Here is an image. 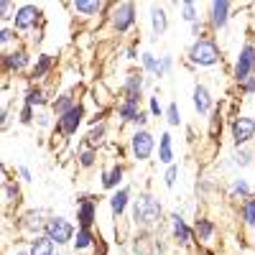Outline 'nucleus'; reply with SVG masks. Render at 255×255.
Listing matches in <instances>:
<instances>
[{"label":"nucleus","instance_id":"obj_1","mask_svg":"<svg viewBox=\"0 0 255 255\" xmlns=\"http://www.w3.org/2000/svg\"><path fill=\"white\" fill-rule=\"evenodd\" d=\"M168 217V212L163 209V202L151 194V191H140L138 197H133L130 204V222L133 230L138 232H156Z\"/></svg>","mask_w":255,"mask_h":255},{"label":"nucleus","instance_id":"obj_2","mask_svg":"<svg viewBox=\"0 0 255 255\" xmlns=\"http://www.w3.org/2000/svg\"><path fill=\"white\" fill-rule=\"evenodd\" d=\"M186 67L191 72H202V69H215L222 64V49L217 44L215 36H204V38H197L191 41L189 49H186Z\"/></svg>","mask_w":255,"mask_h":255},{"label":"nucleus","instance_id":"obj_3","mask_svg":"<svg viewBox=\"0 0 255 255\" xmlns=\"http://www.w3.org/2000/svg\"><path fill=\"white\" fill-rule=\"evenodd\" d=\"M10 26L20 33V38H26V36L36 33L38 28H46L44 8L36 5V3H18L15 15H13V20H10Z\"/></svg>","mask_w":255,"mask_h":255},{"label":"nucleus","instance_id":"obj_4","mask_svg":"<svg viewBox=\"0 0 255 255\" xmlns=\"http://www.w3.org/2000/svg\"><path fill=\"white\" fill-rule=\"evenodd\" d=\"M108 23H110V31L120 38V36H128L130 31H135L138 26V5L133 0H123V3H115L110 15H108Z\"/></svg>","mask_w":255,"mask_h":255},{"label":"nucleus","instance_id":"obj_5","mask_svg":"<svg viewBox=\"0 0 255 255\" xmlns=\"http://www.w3.org/2000/svg\"><path fill=\"white\" fill-rule=\"evenodd\" d=\"M0 67H3V74H5V77H20V74L28 77V72H31V67H33L31 49L23 44V41H20L15 49L0 54Z\"/></svg>","mask_w":255,"mask_h":255},{"label":"nucleus","instance_id":"obj_6","mask_svg":"<svg viewBox=\"0 0 255 255\" xmlns=\"http://www.w3.org/2000/svg\"><path fill=\"white\" fill-rule=\"evenodd\" d=\"M158 148V140L156 135L148 130V128H138V130H133L130 135H128V153H130V158L135 163H145L151 161L153 153Z\"/></svg>","mask_w":255,"mask_h":255},{"label":"nucleus","instance_id":"obj_7","mask_svg":"<svg viewBox=\"0 0 255 255\" xmlns=\"http://www.w3.org/2000/svg\"><path fill=\"white\" fill-rule=\"evenodd\" d=\"M44 235L56 248H72L74 235H77V225L69 217H64V215H49L46 227H44Z\"/></svg>","mask_w":255,"mask_h":255},{"label":"nucleus","instance_id":"obj_8","mask_svg":"<svg viewBox=\"0 0 255 255\" xmlns=\"http://www.w3.org/2000/svg\"><path fill=\"white\" fill-rule=\"evenodd\" d=\"M166 227H168V238H171V243L181 250H189L194 248V227L189 225V220L181 215V212H168L166 217Z\"/></svg>","mask_w":255,"mask_h":255},{"label":"nucleus","instance_id":"obj_9","mask_svg":"<svg viewBox=\"0 0 255 255\" xmlns=\"http://www.w3.org/2000/svg\"><path fill=\"white\" fill-rule=\"evenodd\" d=\"M232 13H235V5H232L230 0H212V3H207L204 20H207L209 33L225 31L230 26V20H232Z\"/></svg>","mask_w":255,"mask_h":255},{"label":"nucleus","instance_id":"obj_10","mask_svg":"<svg viewBox=\"0 0 255 255\" xmlns=\"http://www.w3.org/2000/svg\"><path fill=\"white\" fill-rule=\"evenodd\" d=\"M113 5L115 3H105V0H72V3H67V8L77 20H97V18L108 20Z\"/></svg>","mask_w":255,"mask_h":255},{"label":"nucleus","instance_id":"obj_11","mask_svg":"<svg viewBox=\"0 0 255 255\" xmlns=\"http://www.w3.org/2000/svg\"><path fill=\"white\" fill-rule=\"evenodd\" d=\"M250 77H255V41L253 38H248L240 46V51L235 56V64H232V82L235 84H240Z\"/></svg>","mask_w":255,"mask_h":255},{"label":"nucleus","instance_id":"obj_12","mask_svg":"<svg viewBox=\"0 0 255 255\" xmlns=\"http://www.w3.org/2000/svg\"><path fill=\"white\" fill-rule=\"evenodd\" d=\"M87 105L84 102H79L77 108H72L69 113H64L61 118H56V128L54 130L59 133V135H64L67 140H72L77 133H79V128L82 125H87Z\"/></svg>","mask_w":255,"mask_h":255},{"label":"nucleus","instance_id":"obj_13","mask_svg":"<svg viewBox=\"0 0 255 255\" xmlns=\"http://www.w3.org/2000/svg\"><path fill=\"white\" fill-rule=\"evenodd\" d=\"M46 220H49V215L44 209H26L23 215L15 220V230H18V235H23L26 240H31V238L44 235Z\"/></svg>","mask_w":255,"mask_h":255},{"label":"nucleus","instance_id":"obj_14","mask_svg":"<svg viewBox=\"0 0 255 255\" xmlns=\"http://www.w3.org/2000/svg\"><path fill=\"white\" fill-rule=\"evenodd\" d=\"M230 138L235 148H245L255 140V118L253 115H235L230 120Z\"/></svg>","mask_w":255,"mask_h":255},{"label":"nucleus","instance_id":"obj_15","mask_svg":"<svg viewBox=\"0 0 255 255\" xmlns=\"http://www.w3.org/2000/svg\"><path fill=\"white\" fill-rule=\"evenodd\" d=\"M191 227H194V243H197L199 250L212 248V245L217 243L220 227H217V222L212 220V217H207V215H197L194 222H191Z\"/></svg>","mask_w":255,"mask_h":255},{"label":"nucleus","instance_id":"obj_16","mask_svg":"<svg viewBox=\"0 0 255 255\" xmlns=\"http://www.w3.org/2000/svg\"><path fill=\"white\" fill-rule=\"evenodd\" d=\"M125 174H128V166L123 161H113L108 166H102V171H100V186L108 191V194H113V191H118L120 186H125Z\"/></svg>","mask_w":255,"mask_h":255},{"label":"nucleus","instance_id":"obj_17","mask_svg":"<svg viewBox=\"0 0 255 255\" xmlns=\"http://www.w3.org/2000/svg\"><path fill=\"white\" fill-rule=\"evenodd\" d=\"M130 204H133V186L125 184L120 186L118 191H113V194L108 197V207H110V217L115 220V225L130 212Z\"/></svg>","mask_w":255,"mask_h":255},{"label":"nucleus","instance_id":"obj_18","mask_svg":"<svg viewBox=\"0 0 255 255\" xmlns=\"http://www.w3.org/2000/svg\"><path fill=\"white\" fill-rule=\"evenodd\" d=\"M191 105H194V113L199 118H209L212 110L217 108V105H215V95H212L207 82H197L194 87H191Z\"/></svg>","mask_w":255,"mask_h":255},{"label":"nucleus","instance_id":"obj_19","mask_svg":"<svg viewBox=\"0 0 255 255\" xmlns=\"http://www.w3.org/2000/svg\"><path fill=\"white\" fill-rule=\"evenodd\" d=\"M143 113V102L138 100H128V97H120L115 102V108H113V118L118 123V128H125V125H130L135 123V118Z\"/></svg>","mask_w":255,"mask_h":255},{"label":"nucleus","instance_id":"obj_20","mask_svg":"<svg viewBox=\"0 0 255 255\" xmlns=\"http://www.w3.org/2000/svg\"><path fill=\"white\" fill-rule=\"evenodd\" d=\"M51 100H54V95L44 87V84H26L23 95H20V105H28L33 110L51 108Z\"/></svg>","mask_w":255,"mask_h":255},{"label":"nucleus","instance_id":"obj_21","mask_svg":"<svg viewBox=\"0 0 255 255\" xmlns=\"http://www.w3.org/2000/svg\"><path fill=\"white\" fill-rule=\"evenodd\" d=\"M148 90V77L143 69H130L123 77L120 84V97H145Z\"/></svg>","mask_w":255,"mask_h":255},{"label":"nucleus","instance_id":"obj_22","mask_svg":"<svg viewBox=\"0 0 255 255\" xmlns=\"http://www.w3.org/2000/svg\"><path fill=\"white\" fill-rule=\"evenodd\" d=\"M56 69V56L54 54H46V51H41V54H36V59H33V67H31V72H28V84H44V79L46 77H51V72Z\"/></svg>","mask_w":255,"mask_h":255},{"label":"nucleus","instance_id":"obj_23","mask_svg":"<svg viewBox=\"0 0 255 255\" xmlns=\"http://www.w3.org/2000/svg\"><path fill=\"white\" fill-rule=\"evenodd\" d=\"M95 225H97V199L79 197L77 199V227L95 230Z\"/></svg>","mask_w":255,"mask_h":255},{"label":"nucleus","instance_id":"obj_24","mask_svg":"<svg viewBox=\"0 0 255 255\" xmlns=\"http://www.w3.org/2000/svg\"><path fill=\"white\" fill-rule=\"evenodd\" d=\"M238 220L245 232V240H250V245H255V194L250 199H245L243 204H238Z\"/></svg>","mask_w":255,"mask_h":255},{"label":"nucleus","instance_id":"obj_25","mask_svg":"<svg viewBox=\"0 0 255 255\" xmlns=\"http://www.w3.org/2000/svg\"><path fill=\"white\" fill-rule=\"evenodd\" d=\"M148 23H151V36L153 38L166 36V31H168V13H166V8L158 5V3L148 5Z\"/></svg>","mask_w":255,"mask_h":255},{"label":"nucleus","instance_id":"obj_26","mask_svg":"<svg viewBox=\"0 0 255 255\" xmlns=\"http://www.w3.org/2000/svg\"><path fill=\"white\" fill-rule=\"evenodd\" d=\"M253 194H255V191H253V186H250V181H248L245 176H232V179H230V184H227V199H230V202L243 204V202L250 199Z\"/></svg>","mask_w":255,"mask_h":255},{"label":"nucleus","instance_id":"obj_27","mask_svg":"<svg viewBox=\"0 0 255 255\" xmlns=\"http://www.w3.org/2000/svg\"><path fill=\"white\" fill-rule=\"evenodd\" d=\"M156 156H158V163H163V166L176 163V148H174V135H171V130H163V133L158 135Z\"/></svg>","mask_w":255,"mask_h":255},{"label":"nucleus","instance_id":"obj_28","mask_svg":"<svg viewBox=\"0 0 255 255\" xmlns=\"http://www.w3.org/2000/svg\"><path fill=\"white\" fill-rule=\"evenodd\" d=\"M82 100L77 97V92L74 90H64V92H56L54 95V100H51V113L56 115V118H61L64 113H69L72 108H77Z\"/></svg>","mask_w":255,"mask_h":255},{"label":"nucleus","instance_id":"obj_29","mask_svg":"<svg viewBox=\"0 0 255 255\" xmlns=\"http://www.w3.org/2000/svg\"><path fill=\"white\" fill-rule=\"evenodd\" d=\"M97 232L95 230H84V227H77V235H74V243H72V250L74 255H84V253H92L95 245H97Z\"/></svg>","mask_w":255,"mask_h":255},{"label":"nucleus","instance_id":"obj_30","mask_svg":"<svg viewBox=\"0 0 255 255\" xmlns=\"http://www.w3.org/2000/svg\"><path fill=\"white\" fill-rule=\"evenodd\" d=\"M140 69L145 72V77H151V79H163L166 72H163V61L158 54L153 51H140Z\"/></svg>","mask_w":255,"mask_h":255},{"label":"nucleus","instance_id":"obj_31","mask_svg":"<svg viewBox=\"0 0 255 255\" xmlns=\"http://www.w3.org/2000/svg\"><path fill=\"white\" fill-rule=\"evenodd\" d=\"M3 207H5V212L10 209V207H18L20 204V199H23V189H20V181L18 179H3Z\"/></svg>","mask_w":255,"mask_h":255},{"label":"nucleus","instance_id":"obj_32","mask_svg":"<svg viewBox=\"0 0 255 255\" xmlns=\"http://www.w3.org/2000/svg\"><path fill=\"white\" fill-rule=\"evenodd\" d=\"M74 158H77V168H82V171H90V168H95V166L100 163V151H97V148L84 145V143L79 140L77 151H74Z\"/></svg>","mask_w":255,"mask_h":255},{"label":"nucleus","instance_id":"obj_33","mask_svg":"<svg viewBox=\"0 0 255 255\" xmlns=\"http://www.w3.org/2000/svg\"><path fill=\"white\" fill-rule=\"evenodd\" d=\"M82 143L84 145H90V148H100L108 143V120H102V123H97V125H92L87 133H84V138H82Z\"/></svg>","mask_w":255,"mask_h":255},{"label":"nucleus","instance_id":"obj_34","mask_svg":"<svg viewBox=\"0 0 255 255\" xmlns=\"http://www.w3.org/2000/svg\"><path fill=\"white\" fill-rule=\"evenodd\" d=\"M113 97H115V95H113L108 87H105L102 82H97L95 87H92V100H95V108H97V110H102V113L108 110V108H115V105H113Z\"/></svg>","mask_w":255,"mask_h":255},{"label":"nucleus","instance_id":"obj_35","mask_svg":"<svg viewBox=\"0 0 255 255\" xmlns=\"http://www.w3.org/2000/svg\"><path fill=\"white\" fill-rule=\"evenodd\" d=\"M28 250H31V255H56L59 248L46 235H38V238H31L28 240Z\"/></svg>","mask_w":255,"mask_h":255},{"label":"nucleus","instance_id":"obj_36","mask_svg":"<svg viewBox=\"0 0 255 255\" xmlns=\"http://www.w3.org/2000/svg\"><path fill=\"white\" fill-rule=\"evenodd\" d=\"M232 161V166L235 168H250V166H255V151L250 145H245V148H235V153L230 156Z\"/></svg>","mask_w":255,"mask_h":255},{"label":"nucleus","instance_id":"obj_37","mask_svg":"<svg viewBox=\"0 0 255 255\" xmlns=\"http://www.w3.org/2000/svg\"><path fill=\"white\" fill-rule=\"evenodd\" d=\"M179 18L191 26V23H197V20H202L204 15H199V5L194 0H184V3H179Z\"/></svg>","mask_w":255,"mask_h":255},{"label":"nucleus","instance_id":"obj_38","mask_svg":"<svg viewBox=\"0 0 255 255\" xmlns=\"http://www.w3.org/2000/svg\"><path fill=\"white\" fill-rule=\"evenodd\" d=\"M20 41H23V38H20V33L13 26H0V49H3V51L15 49Z\"/></svg>","mask_w":255,"mask_h":255},{"label":"nucleus","instance_id":"obj_39","mask_svg":"<svg viewBox=\"0 0 255 255\" xmlns=\"http://www.w3.org/2000/svg\"><path fill=\"white\" fill-rule=\"evenodd\" d=\"M163 120H166L168 128H181V125H184L179 102H168V105H166V115H163Z\"/></svg>","mask_w":255,"mask_h":255},{"label":"nucleus","instance_id":"obj_40","mask_svg":"<svg viewBox=\"0 0 255 255\" xmlns=\"http://www.w3.org/2000/svg\"><path fill=\"white\" fill-rule=\"evenodd\" d=\"M36 128H41V130H51V128H56V115L51 113V108L36 110Z\"/></svg>","mask_w":255,"mask_h":255},{"label":"nucleus","instance_id":"obj_41","mask_svg":"<svg viewBox=\"0 0 255 255\" xmlns=\"http://www.w3.org/2000/svg\"><path fill=\"white\" fill-rule=\"evenodd\" d=\"M15 120H18V125L31 128V125H36V110H33V108H28V105H20Z\"/></svg>","mask_w":255,"mask_h":255},{"label":"nucleus","instance_id":"obj_42","mask_svg":"<svg viewBox=\"0 0 255 255\" xmlns=\"http://www.w3.org/2000/svg\"><path fill=\"white\" fill-rule=\"evenodd\" d=\"M145 105H148V115H151V118H163L166 115V108H163V105H161V100H158V95H148L145 97Z\"/></svg>","mask_w":255,"mask_h":255},{"label":"nucleus","instance_id":"obj_43","mask_svg":"<svg viewBox=\"0 0 255 255\" xmlns=\"http://www.w3.org/2000/svg\"><path fill=\"white\" fill-rule=\"evenodd\" d=\"M15 8H18V3H13V0H0V20H3V26H10Z\"/></svg>","mask_w":255,"mask_h":255},{"label":"nucleus","instance_id":"obj_44","mask_svg":"<svg viewBox=\"0 0 255 255\" xmlns=\"http://www.w3.org/2000/svg\"><path fill=\"white\" fill-rule=\"evenodd\" d=\"M179 174H181L179 163L166 166V171H163V186H166V189H174V186H176V181H179Z\"/></svg>","mask_w":255,"mask_h":255},{"label":"nucleus","instance_id":"obj_45","mask_svg":"<svg viewBox=\"0 0 255 255\" xmlns=\"http://www.w3.org/2000/svg\"><path fill=\"white\" fill-rule=\"evenodd\" d=\"M207 120H209V135H212V138H217V135H220V130H222V110H220V108H215Z\"/></svg>","mask_w":255,"mask_h":255},{"label":"nucleus","instance_id":"obj_46","mask_svg":"<svg viewBox=\"0 0 255 255\" xmlns=\"http://www.w3.org/2000/svg\"><path fill=\"white\" fill-rule=\"evenodd\" d=\"M15 179H18L20 184H31V181H33V171H31L26 163H18V166H15Z\"/></svg>","mask_w":255,"mask_h":255},{"label":"nucleus","instance_id":"obj_47","mask_svg":"<svg viewBox=\"0 0 255 255\" xmlns=\"http://www.w3.org/2000/svg\"><path fill=\"white\" fill-rule=\"evenodd\" d=\"M238 92H240L243 97H255V77L240 82V84H238Z\"/></svg>","mask_w":255,"mask_h":255},{"label":"nucleus","instance_id":"obj_48","mask_svg":"<svg viewBox=\"0 0 255 255\" xmlns=\"http://www.w3.org/2000/svg\"><path fill=\"white\" fill-rule=\"evenodd\" d=\"M5 255H31V250H28V240H23L20 245H10V248L5 250Z\"/></svg>","mask_w":255,"mask_h":255},{"label":"nucleus","instance_id":"obj_49","mask_svg":"<svg viewBox=\"0 0 255 255\" xmlns=\"http://www.w3.org/2000/svg\"><path fill=\"white\" fill-rule=\"evenodd\" d=\"M161 61H163V72H166V77H168V74H174V69H176L174 56H171V54H161Z\"/></svg>","mask_w":255,"mask_h":255},{"label":"nucleus","instance_id":"obj_50","mask_svg":"<svg viewBox=\"0 0 255 255\" xmlns=\"http://www.w3.org/2000/svg\"><path fill=\"white\" fill-rule=\"evenodd\" d=\"M148 123H151V115H148V110H143L135 118V123H133V130H138V128H148Z\"/></svg>","mask_w":255,"mask_h":255},{"label":"nucleus","instance_id":"obj_51","mask_svg":"<svg viewBox=\"0 0 255 255\" xmlns=\"http://www.w3.org/2000/svg\"><path fill=\"white\" fill-rule=\"evenodd\" d=\"M110 253V245L105 243L102 238H97V245H95V250H92V255H108Z\"/></svg>","mask_w":255,"mask_h":255},{"label":"nucleus","instance_id":"obj_52","mask_svg":"<svg viewBox=\"0 0 255 255\" xmlns=\"http://www.w3.org/2000/svg\"><path fill=\"white\" fill-rule=\"evenodd\" d=\"M125 59H128V61H138V59H140V54H138V44H130V46L125 49Z\"/></svg>","mask_w":255,"mask_h":255},{"label":"nucleus","instance_id":"obj_53","mask_svg":"<svg viewBox=\"0 0 255 255\" xmlns=\"http://www.w3.org/2000/svg\"><path fill=\"white\" fill-rule=\"evenodd\" d=\"M64 143H67V138H64V135H59V133L54 130V135H51V148H54V151H61V148H64Z\"/></svg>","mask_w":255,"mask_h":255},{"label":"nucleus","instance_id":"obj_54","mask_svg":"<svg viewBox=\"0 0 255 255\" xmlns=\"http://www.w3.org/2000/svg\"><path fill=\"white\" fill-rule=\"evenodd\" d=\"M56 255H74V253H69V250H56Z\"/></svg>","mask_w":255,"mask_h":255}]
</instances>
